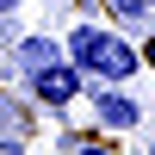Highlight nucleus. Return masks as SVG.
I'll use <instances>...</instances> for the list:
<instances>
[{"instance_id":"39448f33","label":"nucleus","mask_w":155,"mask_h":155,"mask_svg":"<svg viewBox=\"0 0 155 155\" xmlns=\"http://www.w3.org/2000/svg\"><path fill=\"white\" fill-rule=\"evenodd\" d=\"M106 6H112V19H124V25H130V19H149V12H155V0H106Z\"/></svg>"},{"instance_id":"9d476101","label":"nucleus","mask_w":155,"mask_h":155,"mask_svg":"<svg viewBox=\"0 0 155 155\" xmlns=\"http://www.w3.org/2000/svg\"><path fill=\"white\" fill-rule=\"evenodd\" d=\"M143 155H155V137H149V149H143Z\"/></svg>"},{"instance_id":"f03ea898","label":"nucleus","mask_w":155,"mask_h":155,"mask_svg":"<svg viewBox=\"0 0 155 155\" xmlns=\"http://www.w3.org/2000/svg\"><path fill=\"white\" fill-rule=\"evenodd\" d=\"M87 106H93V118L106 124V130H137V124H143V99L124 93V87H112V81L87 87Z\"/></svg>"},{"instance_id":"0eeeda50","label":"nucleus","mask_w":155,"mask_h":155,"mask_svg":"<svg viewBox=\"0 0 155 155\" xmlns=\"http://www.w3.org/2000/svg\"><path fill=\"white\" fill-rule=\"evenodd\" d=\"M137 56H143V68H155V37H143V44H137Z\"/></svg>"},{"instance_id":"1a4fd4ad","label":"nucleus","mask_w":155,"mask_h":155,"mask_svg":"<svg viewBox=\"0 0 155 155\" xmlns=\"http://www.w3.org/2000/svg\"><path fill=\"white\" fill-rule=\"evenodd\" d=\"M12 6H19V0H0V12H12Z\"/></svg>"},{"instance_id":"20e7f679","label":"nucleus","mask_w":155,"mask_h":155,"mask_svg":"<svg viewBox=\"0 0 155 155\" xmlns=\"http://www.w3.org/2000/svg\"><path fill=\"white\" fill-rule=\"evenodd\" d=\"M56 56H62L56 37H44V31H37V37H19V68H25V74L44 68V62H56Z\"/></svg>"},{"instance_id":"6e6552de","label":"nucleus","mask_w":155,"mask_h":155,"mask_svg":"<svg viewBox=\"0 0 155 155\" xmlns=\"http://www.w3.org/2000/svg\"><path fill=\"white\" fill-rule=\"evenodd\" d=\"M0 155H25V143L19 137H0Z\"/></svg>"},{"instance_id":"7ed1b4c3","label":"nucleus","mask_w":155,"mask_h":155,"mask_svg":"<svg viewBox=\"0 0 155 155\" xmlns=\"http://www.w3.org/2000/svg\"><path fill=\"white\" fill-rule=\"evenodd\" d=\"M31 81V99L37 106H50V112H62V106H74V93H81V68H68V62H44V68H31L25 74Z\"/></svg>"},{"instance_id":"f257e3e1","label":"nucleus","mask_w":155,"mask_h":155,"mask_svg":"<svg viewBox=\"0 0 155 155\" xmlns=\"http://www.w3.org/2000/svg\"><path fill=\"white\" fill-rule=\"evenodd\" d=\"M62 62L81 74H93V81H137V68H143V56H137V44H124L118 31H106V25H74L68 37H62Z\"/></svg>"},{"instance_id":"423d86ee","label":"nucleus","mask_w":155,"mask_h":155,"mask_svg":"<svg viewBox=\"0 0 155 155\" xmlns=\"http://www.w3.org/2000/svg\"><path fill=\"white\" fill-rule=\"evenodd\" d=\"M68 155H118L112 143H93V137H68Z\"/></svg>"}]
</instances>
